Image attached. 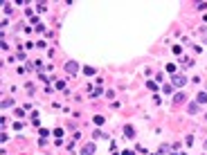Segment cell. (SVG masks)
Masks as SVG:
<instances>
[{
	"mask_svg": "<svg viewBox=\"0 0 207 155\" xmlns=\"http://www.w3.org/2000/svg\"><path fill=\"white\" fill-rule=\"evenodd\" d=\"M171 83H173V85H178V88H182V85L187 83V79H185L182 74H173V76H171Z\"/></svg>",
	"mask_w": 207,
	"mask_h": 155,
	"instance_id": "obj_1",
	"label": "cell"
},
{
	"mask_svg": "<svg viewBox=\"0 0 207 155\" xmlns=\"http://www.w3.org/2000/svg\"><path fill=\"white\" fill-rule=\"evenodd\" d=\"M173 101H176V104H180V101H185V95H182V92H178V95L173 97Z\"/></svg>",
	"mask_w": 207,
	"mask_h": 155,
	"instance_id": "obj_6",
	"label": "cell"
},
{
	"mask_svg": "<svg viewBox=\"0 0 207 155\" xmlns=\"http://www.w3.org/2000/svg\"><path fill=\"white\" fill-rule=\"evenodd\" d=\"M196 104H207V92H198V97H196Z\"/></svg>",
	"mask_w": 207,
	"mask_h": 155,
	"instance_id": "obj_5",
	"label": "cell"
},
{
	"mask_svg": "<svg viewBox=\"0 0 207 155\" xmlns=\"http://www.w3.org/2000/svg\"><path fill=\"white\" fill-rule=\"evenodd\" d=\"M11 106H14V99H5L2 101V108H11Z\"/></svg>",
	"mask_w": 207,
	"mask_h": 155,
	"instance_id": "obj_7",
	"label": "cell"
},
{
	"mask_svg": "<svg viewBox=\"0 0 207 155\" xmlns=\"http://www.w3.org/2000/svg\"><path fill=\"white\" fill-rule=\"evenodd\" d=\"M124 135H126V140H135V130H133V126H124Z\"/></svg>",
	"mask_w": 207,
	"mask_h": 155,
	"instance_id": "obj_4",
	"label": "cell"
},
{
	"mask_svg": "<svg viewBox=\"0 0 207 155\" xmlns=\"http://www.w3.org/2000/svg\"><path fill=\"white\" fill-rule=\"evenodd\" d=\"M205 148H207V140H205Z\"/></svg>",
	"mask_w": 207,
	"mask_h": 155,
	"instance_id": "obj_11",
	"label": "cell"
},
{
	"mask_svg": "<svg viewBox=\"0 0 207 155\" xmlns=\"http://www.w3.org/2000/svg\"><path fill=\"white\" fill-rule=\"evenodd\" d=\"M189 112H192V115H194V112H198V104H196V101L189 104Z\"/></svg>",
	"mask_w": 207,
	"mask_h": 155,
	"instance_id": "obj_8",
	"label": "cell"
},
{
	"mask_svg": "<svg viewBox=\"0 0 207 155\" xmlns=\"http://www.w3.org/2000/svg\"><path fill=\"white\" fill-rule=\"evenodd\" d=\"M104 121H106V119H104L101 115H97V117H95V124H104Z\"/></svg>",
	"mask_w": 207,
	"mask_h": 155,
	"instance_id": "obj_9",
	"label": "cell"
},
{
	"mask_svg": "<svg viewBox=\"0 0 207 155\" xmlns=\"http://www.w3.org/2000/svg\"><path fill=\"white\" fill-rule=\"evenodd\" d=\"M124 155H135V153H133V151H124Z\"/></svg>",
	"mask_w": 207,
	"mask_h": 155,
	"instance_id": "obj_10",
	"label": "cell"
},
{
	"mask_svg": "<svg viewBox=\"0 0 207 155\" xmlns=\"http://www.w3.org/2000/svg\"><path fill=\"white\" fill-rule=\"evenodd\" d=\"M66 72L68 74H77V72H79V65H77L74 61H68L66 63Z\"/></svg>",
	"mask_w": 207,
	"mask_h": 155,
	"instance_id": "obj_2",
	"label": "cell"
},
{
	"mask_svg": "<svg viewBox=\"0 0 207 155\" xmlns=\"http://www.w3.org/2000/svg\"><path fill=\"white\" fill-rule=\"evenodd\" d=\"M81 155H95V144H92V142L86 144L83 148H81Z\"/></svg>",
	"mask_w": 207,
	"mask_h": 155,
	"instance_id": "obj_3",
	"label": "cell"
}]
</instances>
